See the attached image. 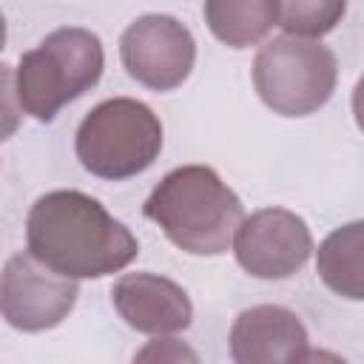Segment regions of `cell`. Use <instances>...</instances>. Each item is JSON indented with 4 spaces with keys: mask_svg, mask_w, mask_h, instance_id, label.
Listing matches in <instances>:
<instances>
[{
    "mask_svg": "<svg viewBox=\"0 0 364 364\" xmlns=\"http://www.w3.org/2000/svg\"><path fill=\"white\" fill-rule=\"evenodd\" d=\"M102 65L100 37L80 26H63L46 34L37 48L20 54L17 68L6 65V85L23 114L37 122H51L63 105L100 82Z\"/></svg>",
    "mask_w": 364,
    "mask_h": 364,
    "instance_id": "cell-3",
    "label": "cell"
},
{
    "mask_svg": "<svg viewBox=\"0 0 364 364\" xmlns=\"http://www.w3.org/2000/svg\"><path fill=\"white\" fill-rule=\"evenodd\" d=\"M139 361H196V353L171 336H156L145 350L136 353Z\"/></svg>",
    "mask_w": 364,
    "mask_h": 364,
    "instance_id": "cell-14",
    "label": "cell"
},
{
    "mask_svg": "<svg viewBox=\"0 0 364 364\" xmlns=\"http://www.w3.org/2000/svg\"><path fill=\"white\" fill-rule=\"evenodd\" d=\"M77 279H68L31 253H14L0 279V310L9 327L43 333L57 327L77 304Z\"/></svg>",
    "mask_w": 364,
    "mask_h": 364,
    "instance_id": "cell-7",
    "label": "cell"
},
{
    "mask_svg": "<svg viewBox=\"0 0 364 364\" xmlns=\"http://www.w3.org/2000/svg\"><path fill=\"white\" fill-rule=\"evenodd\" d=\"M119 60L131 80L151 91L179 88L196 63V43L171 14H142L119 37Z\"/></svg>",
    "mask_w": 364,
    "mask_h": 364,
    "instance_id": "cell-6",
    "label": "cell"
},
{
    "mask_svg": "<svg viewBox=\"0 0 364 364\" xmlns=\"http://www.w3.org/2000/svg\"><path fill=\"white\" fill-rule=\"evenodd\" d=\"M111 301L122 321L145 336H173L191 327L193 304L188 293L156 273H125L111 287Z\"/></svg>",
    "mask_w": 364,
    "mask_h": 364,
    "instance_id": "cell-9",
    "label": "cell"
},
{
    "mask_svg": "<svg viewBox=\"0 0 364 364\" xmlns=\"http://www.w3.org/2000/svg\"><path fill=\"white\" fill-rule=\"evenodd\" d=\"M142 213L191 256L225 253L245 219L242 199L208 165L168 171L145 199Z\"/></svg>",
    "mask_w": 364,
    "mask_h": 364,
    "instance_id": "cell-2",
    "label": "cell"
},
{
    "mask_svg": "<svg viewBox=\"0 0 364 364\" xmlns=\"http://www.w3.org/2000/svg\"><path fill=\"white\" fill-rule=\"evenodd\" d=\"M80 165L108 182L145 173L162 151V122L139 100L114 97L94 105L74 136Z\"/></svg>",
    "mask_w": 364,
    "mask_h": 364,
    "instance_id": "cell-4",
    "label": "cell"
},
{
    "mask_svg": "<svg viewBox=\"0 0 364 364\" xmlns=\"http://www.w3.org/2000/svg\"><path fill=\"white\" fill-rule=\"evenodd\" d=\"M336 54L310 37H273L253 60V88L282 117L316 114L336 91Z\"/></svg>",
    "mask_w": 364,
    "mask_h": 364,
    "instance_id": "cell-5",
    "label": "cell"
},
{
    "mask_svg": "<svg viewBox=\"0 0 364 364\" xmlns=\"http://www.w3.org/2000/svg\"><path fill=\"white\" fill-rule=\"evenodd\" d=\"M347 11V0H276V26L293 37L318 40L330 34Z\"/></svg>",
    "mask_w": 364,
    "mask_h": 364,
    "instance_id": "cell-13",
    "label": "cell"
},
{
    "mask_svg": "<svg viewBox=\"0 0 364 364\" xmlns=\"http://www.w3.org/2000/svg\"><path fill=\"white\" fill-rule=\"evenodd\" d=\"M233 253L239 267L256 279H287L307 264L313 236L299 213L287 208H262L242 219L233 236Z\"/></svg>",
    "mask_w": 364,
    "mask_h": 364,
    "instance_id": "cell-8",
    "label": "cell"
},
{
    "mask_svg": "<svg viewBox=\"0 0 364 364\" xmlns=\"http://www.w3.org/2000/svg\"><path fill=\"white\" fill-rule=\"evenodd\" d=\"M316 270L336 296L364 301V219L327 233L316 250Z\"/></svg>",
    "mask_w": 364,
    "mask_h": 364,
    "instance_id": "cell-11",
    "label": "cell"
},
{
    "mask_svg": "<svg viewBox=\"0 0 364 364\" xmlns=\"http://www.w3.org/2000/svg\"><path fill=\"white\" fill-rule=\"evenodd\" d=\"M26 247L68 279H102L128 267L136 236L82 191H48L26 216Z\"/></svg>",
    "mask_w": 364,
    "mask_h": 364,
    "instance_id": "cell-1",
    "label": "cell"
},
{
    "mask_svg": "<svg viewBox=\"0 0 364 364\" xmlns=\"http://www.w3.org/2000/svg\"><path fill=\"white\" fill-rule=\"evenodd\" d=\"M202 11L210 34L230 48L256 46L276 26V0H205Z\"/></svg>",
    "mask_w": 364,
    "mask_h": 364,
    "instance_id": "cell-12",
    "label": "cell"
},
{
    "mask_svg": "<svg viewBox=\"0 0 364 364\" xmlns=\"http://www.w3.org/2000/svg\"><path fill=\"white\" fill-rule=\"evenodd\" d=\"M353 117H355V125L364 131V77L353 88Z\"/></svg>",
    "mask_w": 364,
    "mask_h": 364,
    "instance_id": "cell-15",
    "label": "cell"
},
{
    "mask_svg": "<svg viewBox=\"0 0 364 364\" xmlns=\"http://www.w3.org/2000/svg\"><path fill=\"white\" fill-rule=\"evenodd\" d=\"M230 358L239 364L307 361L310 338L301 318L279 304H256L236 316L230 327Z\"/></svg>",
    "mask_w": 364,
    "mask_h": 364,
    "instance_id": "cell-10",
    "label": "cell"
}]
</instances>
